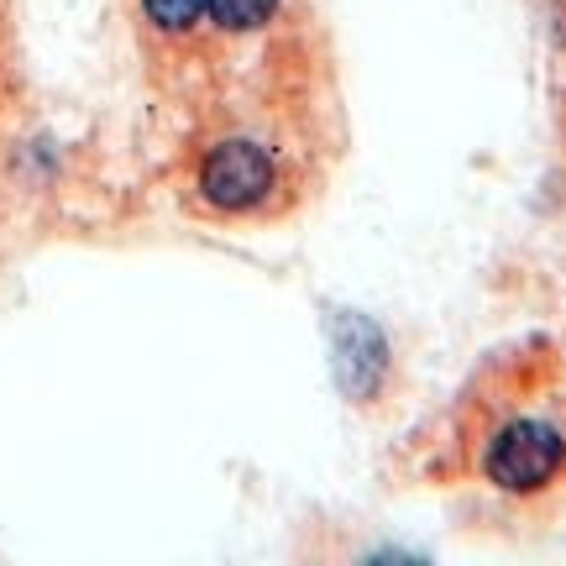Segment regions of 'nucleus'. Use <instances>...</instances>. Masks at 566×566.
<instances>
[{
	"mask_svg": "<svg viewBox=\"0 0 566 566\" xmlns=\"http://www.w3.org/2000/svg\"><path fill=\"white\" fill-rule=\"evenodd\" d=\"M200 200L221 216H252L279 195V158L252 137H221L200 158Z\"/></svg>",
	"mask_w": 566,
	"mask_h": 566,
	"instance_id": "nucleus-1",
	"label": "nucleus"
},
{
	"mask_svg": "<svg viewBox=\"0 0 566 566\" xmlns=\"http://www.w3.org/2000/svg\"><path fill=\"white\" fill-rule=\"evenodd\" d=\"M566 462V436L551 420H509L483 446V478L499 493H541Z\"/></svg>",
	"mask_w": 566,
	"mask_h": 566,
	"instance_id": "nucleus-2",
	"label": "nucleus"
},
{
	"mask_svg": "<svg viewBox=\"0 0 566 566\" xmlns=\"http://www.w3.org/2000/svg\"><path fill=\"white\" fill-rule=\"evenodd\" d=\"M331 352H336V384H342V394L352 405H373L384 394L388 373H394V352H388L384 325L342 310L331 321Z\"/></svg>",
	"mask_w": 566,
	"mask_h": 566,
	"instance_id": "nucleus-3",
	"label": "nucleus"
},
{
	"mask_svg": "<svg viewBox=\"0 0 566 566\" xmlns=\"http://www.w3.org/2000/svg\"><path fill=\"white\" fill-rule=\"evenodd\" d=\"M283 17V0H210V27L226 38H252L268 32Z\"/></svg>",
	"mask_w": 566,
	"mask_h": 566,
	"instance_id": "nucleus-4",
	"label": "nucleus"
},
{
	"mask_svg": "<svg viewBox=\"0 0 566 566\" xmlns=\"http://www.w3.org/2000/svg\"><path fill=\"white\" fill-rule=\"evenodd\" d=\"M137 11L158 38H195L210 21V0H137Z\"/></svg>",
	"mask_w": 566,
	"mask_h": 566,
	"instance_id": "nucleus-5",
	"label": "nucleus"
},
{
	"mask_svg": "<svg viewBox=\"0 0 566 566\" xmlns=\"http://www.w3.org/2000/svg\"><path fill=\"white\" fill-rule=\"evenodd\" d=\"M551 27H556V38L566 42V0H556V6H551Z\"/></svg>",
	"mask_w": 566,
	"mask_h": 566,
	"instance_id": "nucleus-6",
	"label": "nucleus"
}]
</instances>
